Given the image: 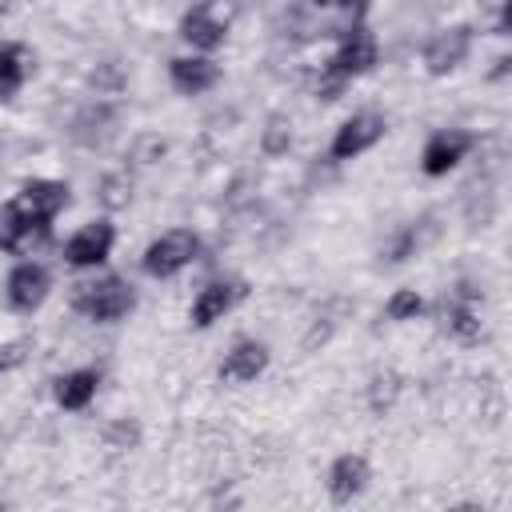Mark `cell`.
I'll return each instance as SVG.
<instances>
[{
	"label": "cell",
	"mask_w": 512,
	"mask_h": 512,
	"mask_svg": "<svg viewBox=\"0 0 512 512\" xmlns=\"http://www.w3.org/2000/svg\"><path fill=\"white\" fill-rule=\"evenodd\" d=\"M72 308L96 324H112L120 316H128L136 308V292L128 280L120 276H104V280H88V284H76V296H72Z\"/></svg>",
	"instance_id": "cell-1"
},
{
	"label": "cell",
	"mask_w": 512,
	"mask_h": 512,
	"mask_svg": "<svg viewBox=\"0 0 512 512\" xmlns=\"http://www.w3.org/2000/svg\"><path fill=\"white\" fill-rule=\"evenodd\" d=\"M196 252H200V236H196L192 228H172V232L156 236V240L144 248L140 264H144L148 276L164 280V276H176L180 268H188V264L196 260Z\"/></svg>",
	"instance_id": "cell-2"
},
{
	"label": "cell",
	"mask_w": 512,
	"mask_h": 512,
	"mask_svg": "<svg viewBox=\"0 0 512 512\" xmlns=\"http://www.w3.org/2000/svg\"><path fill=\"white\" fill-rule=\"evenodd\" d=\"M112 244H116V228H112L108 220H88L84 228H76V232L68 236L64 260H68L72 268H96V264L108 260Z\"/></svg>",
	"instance_id": "cell-3"
},
{
	"label": "cell",
	"mask_w": 512,
	"mask_h": 512,
	"mask_svg": "<svg viewBox=\"0 0 512 512\" xmlns=\"http://www.w3.org/2000/svg\"><path fill=\"white\" fill-rule=\"evenodd\" d=\"M376 56H380V48H376V36L356 20L348 32H344V40H340V48H336V56H332V76H340V80H352V76H364L372 64H376Z\"/></svg>",
	"instance_id": "cell-4"
},
{
	"label": "cell",
	"mask_w": 512,
	"mask_h": 512,
	"mask_svg": "<svg viewBox=\"0 0 512 512\" xmlns=\"http://www.w3.org/2000/svg\"><path fill=\"white\" fill-rule=\"evenodd\" d=\"M468 52H472V28H464V24L444 28L424 44V68L432 76H448L468 60Z\"/></svg>",
	"instance_id": "cell-5"
},
{
	"label": "cell",
	"mask_w": 512,
	"mask_h": 512,
	"mask_svg": "<svg viewBox=\"0 0 512 512\" xmlns=\"http://www.w3.org/2000/svg\"><path fill=\"white\" fill-rule=\"evenodd\" d=\"M380 136H384V116H376V112H356V116H348V120L336 128L328 156H332V160H352V156L368 152Z\"/></svg>",
	"instance_id": "cell-6"
},
{
	"label": "cell",
	"mask_w": 512,
	"mask_h": 512,
	"mask_svg": "<svg viewBox=\"0 0 512 512\" xmlns=\"http://www.w3.org/2000/svg\"><path fill=\"white\" fill-rule=\"evenodd\" d=\"M244 280H212V284H204L200 292H196V300H192V324L196 328H212L216 320H224L240 300H244Z\"/></svg>",
	"instance_id": "cell-7"
},
{
	"label": "cell",
	"mask_w": 512,
	"mask_h": 512,
	"mask_svg": "<svg viewBox=\"0 0 512 512\" xmlns=\"http://www.w3.org/2000/svg\"><path fill=\"white\" fill-rule=\"evenodd\" d=\"M48 288H52V280H48L44 264L24 260V264H16V268L8 272L4 296H8V304H12L16 312H36V308L48 300Z\"/></svg>",
	"instance_id": "cell-8"
},
{
	"label": "cell",
	"mask_w": 512,
	"mask_h": 512,
	"mask_svg": "<svg viewBox=\"0 0 512 512\" xmlns=\"http://www.w3.org/2000/svg\"><path fill=\"white\" fill-rule=\"evenodd\" d=\"M16 204H20L40 228H48V224L56 220V212L68 208V184H64V180H28V184L20 188V196H16Z\"/></svg>",
	"instance_id": "cell-9"
},
{
	"label": "cell",
	"mask_w": 512,
	"mask_h": 512,
	"mask_svg": "<svg viewBox=\"0 0 512 512\" xmlns=\"http://www.w3.org/2000/svg\"><path fill=\"white\" fill-rule=\"evenodd\" d=\"M468 148H472V136H468V132L444 128V132L428 136V144H424V152H420V168H424L428 176H444V172H452V168L464 160Z\"/></svg>",
	"instance_id": "cell-10"
},
{
	"label": "cell",
	"mask_w": 512,
	"mask_h": 512,
	"mask_svg": "<svg viewBox=\"0 0 512 512\" xmlns=\"http://www.w3.org/2000/svg\"><path fill=\"white\" fill-rule=\"evenodd\" d=\"M168 76H172V88L184 92V96H200L208 88H216L220 80V64L208 60V56H176L168 64Z\"/></svg>",
	"instance_id": "cell-11"
},
{
	"label": "cell",
	"mask_w": 512,
	"mask_h": 512,
	"mask_svg": "<svg viewBox=\"0 0 512 512\" xmlns=\"http://www.w3.org/2000/svg\"><path fill=\"white\" fill-rule=\"evenodd\" d=\"M264 368H268V348H264L260 340H240V344H232V352L220 360V380H228V384H248V380H256Z\"/></svg>",
	"instance_id": "cell-12"
},
{
	"label": "cell",
	"mask_w": 512,
	"mask_h": 512,
	"mask_svg": "<svg viewBox=\"0 0 512 512\" xmlns=\"http://www.w3.org/2000/svg\"><path fill=\"white\" fill-rule=\"evenodd\" d=\"M368 488V460L364 456H356V452H348V456H340V460H332V468H328V496L332 500H352V496H360Z\"/></svg>",
	"instance_id": "cell-13"
},
{
	"label": "cell",
	"mask_w": 512,
	"mask_h": 512,
	"mask_svg": "<svg viewBox=\"0 0 512 512\" xmlns=\"http://www.w3.org/2000/svg\"><path fill=\"white\" fill-rule=\"evenodd\" d=\"M96 388H100V372L96 368H76V372H64L52 392H56V404L64 412H84L92 404Z\"/></svg>",
	"instance_id": "cell-14"
},
{
	"label": "cell",
	"mask_w": 512,
	"mask_h": 512,
	"mask_svg": "<svg viewBox=\"0 0 512 512\" xmlns=\"http://www.w3.org/2000/svg\"><path fill=\"white\" fill-rule=\"evenodd\" d=\"M48 236V228H40L16 200L0 208V252H20L28 240H40Z\"/></svg>",
	"instance_id": "cell-15"
},
{
	"label": "cell",
	"mask_w": 512,
	"mask_h": 512,
	"mask_svg": "<svg viewBox=\"0 0 512 512\" xmlns=\"http://www.w3.org/2000/svg\"><path fill=\"white\" fill-rule=\"evenodd\" d=\"M180 36H184L192 48L212 52V48H220V44H224L228 28H224V20H216L208 8H192V12L180 20Z\"/></svg>",
	"instance_id": "cell-16"
},
{
	"label": "cell",
	"mask_w": 512,
	"mask_h": 512,
	"mask_svg": "<svg viewBox=\"0 0 512 512\" xmlns=\"http://www.w3.org/2000/svg\"><path fill=\"white\" fill-rule=\"evenodd\" d=\"M444 328L456 340H476L480 336V316L472 308V292H460L452 304H444Z\"/></svg>",
	"instance_id": "cell-17"
},
{
	"label": "cell",
	"mask_w": 512,
	"mask_h": 512,
	"mask_svg": "<svg viewBox=\"0 0 512 512\" xmlns=\"http://www.w3.org/2000/svg\"><path fill=\"white\" fill-rule=\"evenodd\" d=\"M28 80V52L20 44H0V100H8Z\"/></svg>",
	"instance_id": "cell-18"
},
{
	"label": "cell",
	"mask_w": 512,
	"mask_h": 512,
	"mask_svg": "<svg viewBox=\"0 0 512 512\" xmlns=\"http://www.w3.org/2000/svg\"><path fill=\"white\" fill-rule=\"evenodd\" d=\"M420 308H424V300H420L412 288H400V292H392V296H388L384 316L400 324V320H416V316H420Z\"/></svg>",
	"instance_id": "cell-19"
},
{
	"label": "cell",
	"mask_w": 512,
	"mask_h": 512,
	"mask_svg": "<svg viewBox=\"0 0 512 512\" xmlns=\"http://www.w3.org/2000/svg\"><path fill=\"white\" fill-rule=\"evenodd\" d=\"M288 140H292V136H288V124H284L280 116H276V120H268V132H264V148H268L272 156H280V152L288 148Z\"/></svg>",
	"instance_id": "cell-20"
},
{
	"label": "cell",
	"mask_w": 512,
	"mask_h": 512,
	"mask_svg": "<svg viewBox=\"0 0 512 512\" xmlns=\"http://www.w3.org/2000/svg\"><path fill=\"white\" fill-rule=\"evenodd\" d=\"M20 360H24V344H4V348H0V372L16 368Z\"/></svg>",
	"instance_id": "cell-21"
},
{
	"label": "cell",
	"mask_w": 512,
	"mask_h": 512,
	"mask_svg": "<svg viewBox=\"0 0 512 512\" xmlns=\"http://www.w3.org/2000/svg\"><path fill=\"white\" fill-rule=\"evenodd\" d=\"M344 12H352V20H360L364 12H368V0H336Z\"/></svg>",
	"instance_id": "cell-22"
},
{
	"label": "cell",
	"mask_w": 512,
	"mask_h": 512,
	"mask_svg": "<svg viewBox=\"0 0 512 512\" xmlns=\"http://www.w3.org/2000/svg\"><path fill=\"white\" fill-rule=\"evenodd\" d=\"M316 4H336V0H316Z\"/></svg>",
	"instance_id": "cell-23"
}]
</instances>
